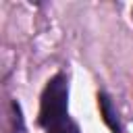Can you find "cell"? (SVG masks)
Masks as SVG:
<instances>
[{"label":"cell","instance_id":"3","mask_svg":"<svg viewBox=\"0 0 133 133\" xmlns=\"http://www.w3.org/2000/svg\"><path fill=\"white\" fill-rule=\"evenodd\" d=\"M12 112H15V133H23V116H21V106L12 102Z\"/></svg>","mask_w":133,"mask_h":133},{"label":"cell","instance_id":"2","mask_svg":"<svg viewBox=\"0 0 133 133\" xmlns=\"http://www.w3.org/2000/svg\"><path fill=\"white\" fill-rule=\"evenodd\" d=\"M98 104H100V112H102V118L104 123L114 131V133H121V123H118V114L110 102V98L106 94H98Z\"/></svg>","mask_w":133,"mask_h":133},{"label":"cell","instance_id":"1","mask_svg":"<svg viewBox=\"0 0 133 133\" xmlns=\"http://www.w3.org/2000/svg\"><path fill=\"white\" fill-rule=\"evenodd\" d=\"M39 125L48 133H79V127L69 118V81L64 73L54 75L44 87Z\"/></svg>","mask_w":133,"mask_h":133}]
</instances>
